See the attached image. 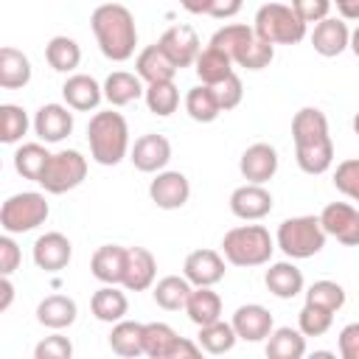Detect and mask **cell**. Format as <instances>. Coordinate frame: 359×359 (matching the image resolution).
<instances>
[{"mask_svg":"<svg viewBox=\"0 0 359 359\" xmlns=\"http://www.w3.org/2000/svg\"><path fill=\"white\" fill-rule=\"evenodd\" d=\"M323 230L345 247H359V208L348 202H328L320 210Z\"/></svg>","mask_w":359,"mask_h":359,"instance_id":"9c48e42d","label":"cell"},{"mask_svg":"<svg viewBox=\"0 0 359 359\" xmlns=\"http://www.w3.org/2000/svg\"><path fill=\"white\" fill-rule=\"evenodd\" d=\"M34 264L42 269V272H59L70 264L73 258V244L65 233L59 230H50V233H42L36 241H34Z\"/></svg>","mask_w":359,"mask_h":359,"instance_id":"4fadbf2b","label":"cell"},{"mask_svg":"<svg viewBox=\"0 0 359 359\" xmlns=\"http://www.w3.org/2000/svg\"><path fill=\"white\" fill-rule=\"evenodd\" d=\"M62 98L73 112H90L104 98V84H98L87 73H70L62 84Z\"/></svg>","mask_w":359,"mask_h":359,"instance_id":"44dd1931","label":"cell"},{"mask_svg":"<svg viewBox=\"0 0 359 359\" xmlns=\"http://www.w3.org/2000/svg\"><path fill=\"white\" fill-rule=\"evenodd\" d=\"M353 132H356V135H359V112H356V115H353Z\"/></svg>","mask_w":359,"mask_h":359,"instance_id":"680465c9","label":"cell"},{"mask_svg":"<svg viewBox=\"0 0 359 359\" xmlns=\"http://www.w3.org/2000/svg\"><path fill=\"white\" fill-rule=\"evenodd\" d=\"M177 65L165 56V50L154 42V45H146L137 56H135V73L146 81V84H157V81H174L177 76Z\"/></svg>","mask_w":359,"mask_h":359,"instance_id":"7402d4cb","label":"cell"},{"mask_svg":"<svg viewBox=\"0 0 359 359\" xmlns=\"http://www.w3.org/2000/svg\"><path fill=\"white\" fill-rule=\"evenodd\" d=\"M266 356L269 359H300L306 356V334L292 325L272 328L266 337Z\"/></svg>","mask_w":359,"mask_h":359,"instance_id":"d6a6232c","label":"cell"},{"mask_svg":"<svg viewBox=\"0 0 359 359\" xmlns=\"http://www.w3.org/2000/svg\"><path fill=\"white\" fill-rule=\"evenodd\" d=\"M20 261H22V252H20L17 241L11 238V233L0 236V275H14Z\"/></svg>","mask_w":359,"mask_h":359,"instance_id":"681fc988","label":"cell"},{"mask_svg":"<svg viewBox=\"0 0 359 359\" xmlns=\"http://www.w3.org/2000/svg\"><path fill=\"white\" fill-rule=\"evenodd\" d=\"M76 314H79V306L67 294H48L36 306V323L45 325V328H50V331L70 328L76 323Z\"/></svg>","mask_w":359,"mask_h":359,"instance_id":"d4e9b609","label":"cell"},{"mask_svg":"<svg viewBox=\"0 0 359 359\" xmlns=\"http://www.w3.org/2000/svg\"><path fill=\"white\" fill-rule=\"evenodd\" d=\"M294 160L300 171L317 177L334 165V140L328 135V118L317 107H300L292 118Z\"/></svg>","mask_w":359,"mask_h":359,"instance_id":"6da1fadb","label":"cell"},{"mask_svg":"<svg viewBox=\"0 0 359 359\" xmlns=\"http://www.w3.org/2000/svg\"><path fill=\"white\" fill-rule=\"evenodd\" d=\"M185 314L194 325H208L222 317V297L213 286H194L185 303Z\"/></svg>","mask_w":359,"mask_h":359,"instance_id":"4dcf8cb0","label":"cell"},{"mask_svg":"<svg viewBox=\"0 0 359 359\" xmlns=\"http://www.w3.org/2000/svg\"><path fill=\"white\" fill-rule=\"evenodd\" d=\"M309 39H311V48L320 56L331 59V56H339L342 50H348L351 28H348V22L342 17H325V20L314 22V31H311Z\"/></svg>","mask_w":359,"mask_h":359,"instance_id":"d6986e66","label":"cell"},{"mask_svg":"<svg viewBox=\"0 0 359 359\" xmlns=\"http://www.w3.org/2000/svg\"><path fill=\"white\" fill-rule=\"evenodd\" d=\"M129 160H132V165H135L137 171H143V174H157V171H163V168L168 165V160H171V143H168L165 135L146 132V135H140V137L132 143Z\"/></svg>","mask_w":359,"mask_h":359,"instance_id":"8fae6325","label":"cell"},{"mask_svg":"<svg viewBox=\"0 0 359 359\" xmlns=\"http://www.w3.org/2000/svg\"><path fill=\"white\" fill-rule=\"evenodd\" d=\"M157 45L165 50V56L177 65V67H191L202 50L199 36L191 25H171L163 31V36L157 39Z\"/></svg>","mask_w":359,"mask_h":359,"instance_id":"9a60e30c","label":"cell"},{"mask_svg":"<svg viewBox=\"0 0 359 359\" xmlns=\"http://www.w3.org/2000/svg\"><path fill=\"white\" fill-rule=\"evenodd\" d=\"M334 188L348 196L351 202H359V157L342 160L334 171Z\"/></svg>","mask_w":359,"mask_h":359,"instance_id":"ee69618b","label":"cell"},{"mask_svg":"<svg viewBox=\"0 0 359 359\" xmlns=\"http://www.w3.org/2000/svg\"><path fill=\"white\" fill-rule=\"evenodd\" d=\"M272 59H275V45L264 42L261 36H255V39L250 42V48L244 50V56L238 59V67H247V70H264V67L272 65Z\"/></svg>","mask_w":359,"mask_h":359,"instance_id":"f6af8a7d","label":"cell"},{"mask_svg":"<svg viewBox=\"0 0 359 359\" xmlns=\"http://www.w3.org/2000/svg\"><path fill=\"white\" fill-rule=\"evenodd\" d=\"M34 132L42 143H62L73 132V109L67 104H42L34 115Z\"/></svg>","mask_w":359,"mask_h":359,"instance_id":"2e32d148","label":"cell"},{"mask_svg":"<svg viewBox=\"0 0 359 359\" xmlns=\"http://www.w3.org/2000/svg\"><path fill=\"white\" fill-rule=\"evenodd\" d=\"M337 348H339V356L342 359H359V323H348L339 331Z\"/></svg>","mask_w":359,"mask_h":359,"instance_id":"f907efd6","label":"cell"},{"mask_svg":"<svg viewBox=\"0 0 359 359\" xmlns=\"http://www.w3.org/2000/svg\"><path fill=\"white\" fill-rule=\"evenodd\" d=\"M289 6L297 11V17H300L306 25L325 20L328 11H331V0H292Z\"/></svg>","mask_w":359,"mask_h":359,"instance_id":"c3c4849f","label":"cell"},{"mask_svg":"<svg viewBox=\"0 0 359 359\" xmlns=\"http://www.w3.org/2000/svg\"><path fill=\"white\" fill-rule=\"evenodd\" d=\"M275 238L264 224H238L224 233L222 255L233 266H264L275 252Z\"/></svg>","mask_w":359,"mask_h":359,"instance_id":"277c9868","label":"cell"},{"mask_svg":"<svg viewBox=\"0 0 359 359\" xmlns=\"http://www.w3.org/2000/svg\"><path fill=\"white\" fill-rule=\"evenodd\" d=\"M196 342L202 345L205 353L219 356V353L233 351V345L238 342V334H236L233 323H224V320L219 317V320H213V323H208V325H199Z\"/></svg>","mask_w":359,"mask_h":359,"instance_id":"d590c367","label":"cell"},{"mask_svg":"<svg viewBox=\"0 0 359 359\" xmlns=\"http://www.w3.org/2000/svg\"><path fill=\"white\" fill-rule=\"evenodd\" d=\"M149 196L160 210H180L191 199V182L182 171H157L149 182Z\"/></svg>","mask_w":359,"mask_h":359,"instance_id":"30bf717a","label":"cell"},{"mask_svg":"<svg viewBox=\"0 0 359 359\" xmlns=\"http://www.w3.org/2000/svg\"><path fill=\"white\" fill-rule=\"evenodd\" d=\"M185 112L196 121V123H213L219 115H222V107H219V98H216V90L210 84H196L185 93Z\"/></svg>","mask_w":359,"mask_h":359,"instance_id":"836d02e7","label":"cell"},{"mask_svg":"<svg viewBox=\"0 0 359 359\" xmlns=\"http://www.w3.org/2000/svg\"><path fill=\"white\" fill-rule=\"evenodd\" d=\"M123 269H126V247H121V244H101L90 258V272L101 283L121 286Z\"/></svg>","mask_w":359,"mask_h":359,"instance_id":"cb8c5ba5","label":"cell"},{"mask_svg":"<svg viewBox=\"0 0 359 359\" xmlns=\"http://www.w3.org/2000/svg\"><path fill=\"white\" fill-rule=\"evenodd\" d=\"M50 154H53V151H48L42 140H39V143H22V146L14 151V168H17L20 177L39 182V177H42V171H45Z\"/></svg>","mask_w":359,"mask_h":359,"instance_id":"74e56055","label":"cell"},{"mask_svg":"<svg viewBox=\"0 0 359 359\" xmlns=\"http://www.w3.org/2000/svg\"><path fill=\"white\" fill-rule=\"evenodd\" d=\"M255 36H258V34H255L252 25H244V22H227V25H222V28L210 36L208 45L224 50V53L238 65V59L244 56V50L250 48V42H252Z\"/></svg>","mask_w":359,"mask_h":359,"instance_id":"83f0119b","label":"cell"},{"mask_svg":"<svg viewBox=\"0 0 359 359\" xmlns=\"http://www.w3.org/2000/svg\"><path fill=\"white\" fill-rule=\"evenodd\" d=\"M244 0H208V17H216V20H230L241 11Z\"/></svg>","mask_w":359,"mask_h":359,"instance_id":"816d5d0a","label":"cell"},{"mask_svg":"<svg viewBox=\"0 0 359 359\" xmlns=\"http://www.w3.org/2000/svg\"><path fill=\"white\" fill-rule=\"evenodd\" d=\"M45 59L56 73H73L81 62V48L73 36H50V42L45 45Z\"/></svg>","mask_w":359,"mask_h":359,"instance_id":"8d00e7d4","label":"cell"},{"mask_svg":"<svg viewBox=\"0 0 359 359\" xmlns=\"http://www.w3.org/2000/svg\"><path fill=\"white\" fill-rule=\"evenodd\" d=\"M348 48H351V50H353V56L359 59V25L351 31V45H348Z\"/></svg>","mask_w":359,"mask_h":359,"instance_id":"6f0895ef","label":"cell"},{"mask_svg":"<svg viewBox=\"0 0 359 359\" xmlns=\"http://www.w3.org/2000/svg\"><path fill=\"white\" fill-rule=\"evenodd\" d=\"M255 34L269 45H297L306 39V22L286 3H264L252 20Z\"/></svg>","mask_w":359,"mask_h":359,"instance_id":"8992f818","label":"cell"},{"mask_svg":"<svg viewBox=\"0 0 359 359\" xmlns=\"http://www.w3.org/2000/svg\"><path fill=\"white\" fill-rule=\"evenodd\" d=\"M182 275L194 283V286H216L224 278V255L216 250H194L185 255L182 264Z\"/></svg>","mask_w":359,"mask_h":359,"instance_id":"ac0fdd59","label":"cell"},{"mask_svg":"<svg viewBox=\"0 0 359 359\" xmlns=\"http://www.w3.org/2000/svg\"><path fill=\"white\" fill-rule=\"evenodd\" d=\"M182 3H185V0H180V6H182Z\"/></svg>","mask_w":359,"mask_h":359,"instance_id":"91938a15","label":"cell"},{"mask_svg":"<svg viewBox=\"0 0 359 359\" xmlns=\"http://www.w3.org/2000/svg\"><path fill=\"white\" fill-rule=\"evenodd\" d=\"M194 283L185 275H165L151 286V297L163 311H185L188 294H191Z\"/></svg>","mask_w":359,"mask_h":359,"instance_id":"f546056e","label":"cell"},{"mask_svg":"<svg viewBox=\"0 0 359 359\" xmlns=\"http://www.w3.org/2000/svg\"><path fill=\"white\" fill-rule=\"evenodd\" d=\"M177 331L168 323H143V353L151 359H168Z\"/></svg>","mask_w":359,"mask_h":359,"instance_id":"ab89813d","label":"cell"},{"mask_svg":"<svg viewBox=\"0 0 359 359\" xmlns=\"http://www.w3.org/2000/svg\"><path fill=\"white\" fill-rule=\"evenodd\" d=\"M233 65H236V62H233L224 50L208 45V48L199 50V56H196V62H194V70H196V76H199L202 84H210V87H213V84L224 81L230 73H236Z\"/></svg>","mask_w":359,"mask_h":359,"instance_id":"1f68e13d","label":"cell"},{"mask_svg":"<svg viewBox=\"0 0 359 359\" xmlns=\"http://www.w3.org/2000/svg\"><path fill=\"white\" fill-rule=\"evenodd\" d=\"M342 20H359V0H331Z\"/></svg>","mask_w":359,"mask_h":359,"instance_id":"11a10c76","label":"cell"},{"mask_svg":"<svg viewBox=\"0 0 359 359\" xmlns=\"http://www.w3.org/2000/svg\"><path fill=\"white\" fill-rule=\"evenodd\" d=\"M182 8L191 14H208V0H185Z\"/></svg>","mask_w":359,"mask_h":359,"instance_id":"9f6ffc18","label":"cell"},{"mask_svg":"<svg viewBox=\"0 0 359 359\" xmlns=\"http://www.w3.org/2000/svg\"><path fill=\"white\" fill-rule=\"evenodd\" d=\"M306 303H314V306H323V309H328V311H339L342 306H345V289L337 283V280H314L306 292Z\"/></svg>","mask_w":359,"mask_h":359,"instance_id":"b9f144b4","label":"cell"},{"mask_svg":"<svg viewBox=\"0 0 359 359\" xmlns=\"http://www.w3.org/2000/svg\"><path fill=\"white\" fill-rule=\"evenodd\" d=\"M264 283H266V289H269L275 297H280V300H292V297H297V294L306 289V278H303V272L294 266L292 258H289V261H275V264H269V269H266V275H264Z\"/></svg>","mask_w":359,"mask_h":359,"instance_id":"603a6c76","label":"cell"},{"mask_svg":"<svg viewBox=\"0 0 359 359\" xmlns=\"http://www.w3.org/2000/svg\"><path fill=\"white\" fill-rule=\"evenodd\" d=\"M11 300H14V283H11V275H3L0 278V311H8Z\"/></svg>","mask_w":359,"mask_h":359,"instance_id":"db71d44e","label":"cell"},{"mask_svg":"<svg viewBox=\"0 0 359 359\" xmlns=\"http://www.w3.org/2000/svg\"><path fill=\"white\" fill-rule=\"evenodd\" d=\"M90 311H93L95 320L112 325V323H118V320L126 317L129 300H126V294L118 289V283H104L101 289L93 292V297H90Z\"/></svg>","mask_w":359,"mask_h":359,"instance_id":"484cf974","label":"cell"},{"mask_svg":"<svg viewBox=\"0 0 359 359\" xmlns=\"http://www.w3.org/2000/svg\"><path fill=\"white\" fill-rule=\"evenodd\" d=\"M90 157L98 165H118L129 154V123L115 109H101L87 123Z\"/></svg>","mask_w":359,"mask_h":359,"instance_id":"3957f363","label":"cell"},{"mask_svg":"<svg viewBox=\"0 0 359 359\" xmlns=\"http://www.w3.org/2000/svg\"><path fill=\"white\" fill-rule=\"evenodd\" d=\"M90 28L95 34V42L101 53L109 62H126L135 53L137 45V25L126 6L121 3H101L90 14Z\"/></svg>","mask_w":359,"mask_h":359,"instance_id":"7a4b0ae2","label":"cell"},{"mask_svg":"<svg viewBox=\"0 0 359 359\" xmlns=\"http://www.w3.org/2000/svg\"><path fill=\"white\" fill-rule=\"evenodd\" d=\"M213 90H216V98H219V107H222V112H230V109H236V107L241 104V98H244V84H241L238 73H230L224 81L213 84Z\"/></svg>","mask_w":359,"mask_h":359,"instance_id":"bcb514c9","label":"cell"},{"mask_svg":"<svg viewBox=\"0 0 359 359\" xmlns=\"http://www.w3.org/2000/svg\"><path fill=\"white\" fill-rule=\"evenodd\" d=\"M34 356L36 359H70L73 356V342L62 334H50V337L36 342Z\"/></svg>","mask_w":359,"mask_h":359,"instance_id":"7dc6e473","label":"cell"},{"mask_svg":"<svg viewBox=\"0 0 359 359\" xmlns=\"http://www.w3.org/2000/svg\"><path fill=\"white\" fill-rule=\"evenodd\" d=\"M143 93H146V87H143V79H140L137 73L112 70V73L104 79V98H107L112 107H126V104L137 101Z\"/></svg>","mask_w":359,"mask_h":359,"instance_id":"4316f807","label":"cell"},{"mask_svg":"<svg viewBox=\"0 0 359 359\" xmlns=\"http://www.w3.org/2000/svg\"><path fill=\"white\" fill-rule=\"evenodd\" d=\"M230 213L244 222H258L272 213V194L261 182H244L230 194Z\"/></svg>","mask_w":359,"mask_h":359,"instance_id":"7c38bea8","label":"cell"},{"mask_svg":"<svg viewBox=\"0 0 359 359\" xmlns=\"http://www.w3.org/2000/svg\"><path fill=\"white\" fill-rule=\"evenodd\" d=\"M325 238H328V233L323 230L320 216H292V219H283L278 224V233H275V244L292 261H303V258L317 255L325 247Z\"/></svg>","mask_w":359,"mask_h":359,"instance_id":"5b68a950","label":"cell"},{"mask_svg":"<svg viewBox=\"0 0 359 359\" xmlns=\"http://www.w3.org/2000/svg\"><path fill=\"white\" fill-rule=\"evenodd\" d=\"M50 216V205L45 199V194L39 191H22V194H11L3 208H0V227L11 236L20 233H31L39 224H45V219Z\"/></svg>","mask_w":359,"mask_h":359,"instance_id":"52a82bcc","label":"cell"},{"mask_svg":"<svg viewBox=\"0 0 359 359\" xmlns=\"http://www.w3.org/2000/svg\"><path fill=\"white\" fill-rule=\"evenodd\" d=\"M199 353H202V345L199 342H194L188 337H177V342L171 345L168 359H196Z\"/></svg>","mask_w":359,"mask_h":359,"instance_id":"f5cc1de1","label":"cell"},{"mask_svg":"<svg viewBox=\"0 0 359 359\" xmlns=\"http://www.w3.org/2000/svg\"><path fill=\"white\" fill-rule=\"evenodd\" d=\"M87 177V157L79 151V149H59L50 154L42 177H39V185L48 191V194H67L73 188H79Z\"/></svg>","mask_w":359,"mask_h":359,"instance_id":"ba28073f","label":"cell"},{"mask_svg":"<svg viewBox=\"0 0 359 359\" xmlns=\"http://www.w3.org/2000/svg\"><path fill=\"white\" fill-rule=\"evenodd\" d=\"M146 107L151 115L157 118H168L171 112H177L180 107V90L174 81H157V84H146Z\"/></svg>","mask_w":359,"mask_h":359,"instance_id":"f35d334b","label":"cell"},{"mask_svg":"<svg viewBox=\"0 0 359 359\" xmlns=\"http://www.w3.org/2000/svg\"><path fill=\"white\" fill-rule=\"evenodd\" d=\"M31 121H28V112L20 107V104H3L0 107V140L3 143H20L28 132Z\"/></svg>","mask_w":359,"mask_h":359,"instance_id":"60d3db41","label":"cell"},{"mask_svg":"<svg viewBox=\"0 0 359 359\" xmlns=\"http://www.w3.org/2000/svg\"><path fill=\"white\" fill-rule=\"evenodd\" d=\"M233 328L238 334V339L244 342H264L272 328H275V320H272V311L261 303H244L233 311Z\"/></svg>","mask_w":359,"mask_h":359,"instance_id":"5bb4252c","label":"cell"},{"mask_svg":"<svg viewBox=\"0 0 359 359\" xmlns=\"http://www.w3.org/2000/svg\"><path fill=\"white\" fill-rule=\"evenodd\" d=\"M331 323H334V311L314 306V303H303V309L297 314V328L306 337H323L331 328Z\"/></svg>","mask_w":359,"mask_h":359,"instance_id":"7bdbcfd3","label":"cell"},{"mask_svg":"<svg viewBox=\"0 0 359 359\" xmlns=\"http://www.w3.org/2000/svg\"><path fill=\"white\" fill-rule=\"evenodd\" d=\"M278 149L269 146V143H252L241 151V160H238V171L247 182H269L275 174H278Z\"/></svg>","mask_w":359,"mask_h":359,"instance_id":"e0dca14e","label":"cell"},{"mask_svg":"<svg viewBox=\"0 0 359 359\" xmlns=\"http://www.w3.org/2000/svg\"><path fill=\"white\" fill-rule=\"evenodd\" d=\"M31 73H34L31 70V59L22 50H17L11 45L0 48V87L3 90L25 87L31 81Z\"/></svg>","mask_w":359,"mask_h":359,"instance_id":"f1b7e54d","label":"cell"},{"mask_svg":"<svg viewBox=\"0 0 359 359\" xmlns=\"http://www.w3.org/2000/svg\"><path fill=\"white\" fill-rule=\"evenodd\" d=\"M157 278V258L146 247H126V269L121 286L126 292H146L154 286Z\"/></svg>","mask_w":359,"mask_h":359,"instance_id":"ffe728a7","label":"cell"},{"mask_svg":"<svg viewBox=\"0 0 359 359\" xmlns=\"http://www.w3.org/2000/svg\"><path fill=\"white\" fill-rule=\"evenodd\" d=\"M109 348L112 353L118 356H140L143 353V323H135V320H118L112 323V331H109Z\"/></svg>","mask_w":359,"mask_h":359,"instance_id":"e575fe53","label":"cell"}]
</instances>
